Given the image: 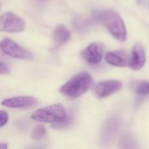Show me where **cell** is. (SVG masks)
Wrapping results in <instances>:
<instances>
[{
	"mask_svg": "<svg viewBox=\"0 0 149 149\" xmlns=\"http://www.w3.org/2000/svg\"><path fill=\"white\" fill-rule=\"evenodd\" d=\"M70 38H71V31L66 26L63 24H59L53 30L52 39H53L54 45L56 47L65 45L69 41Z\"/></svg>",
	"mask_w": 149,
	"mask_h": 149,
	"instance_id": "obj_10",
	"label": "cell"
},
{
	"mask_svg": "<svg viewBox=\"0 0 149 149\" xmlns=\"http://www.w3.org/2000/svg\"><path fill=\"white\" fill-rule=\"evenodd\" d=\"M146 64V52L144 47L141 44L134 45L132 50V58L128 63V65L133 70H141Z\"/></svg>",
	"mask_w": 149,
	"mask_h": 149,
	"instance_id": "obj_9",
	"label": "cell"
},
{
	"mask_svg": "<svg viewBox=\"0 0 149 149\" xmlns=\"http://www.w3.org/2000/svg\"><path fill=\"white\" fill-rule=\"evenodd\" d=\"M134 91L140 95H149V83L146 81L137 82L134 86Z\"/></svg>",
	"mask_w": 149,
	"mask_h": 149,
	"instance_id": "obj_13",
	"label": "cell"
},
{
	"mask_svg": "<svg viewBox=\"0 0 149 149\" xmlns=\"http://www.w3.org/2000/svg\"><path fill=\"white\" fill-rule=\"evenodd\" d=\"M122 88V84L119 80H106L98 83L94 86L95 95L99 99H104L108 97L117 92H119Z\"/></svg>",
	"mask_w": 149,
	"mask_h": 149,
	"instance_id": "obj_7",
	"label": "cell"
},
{
	"mask_svg": "<svg viewBox=\"0 0 149 149\" xmlns=\"http://www.w3.org/2000/svg\"><path fill=\"white\" fill-rule=\"evenodd\" d=\"M38 100L31 96H17L2 101L3 107L14 109H29L38 106Z\"/></svg>",
	"mask_w": 149,
	"mask_h": 149,
	"instance_id": "obj_6",
	"label": "cell"
},
{
	"mask_svg": "<svg viewBox=\"0 0 149 149\" xmlns=\"http://www.w3.org/2000/svg\"><path fill=\"white\" fill-rule=\"evenodd\" d=\"M25 29L24 20L13 12H5L0 16V31L18 33Z\"/></svg>",
	"mask_w": 149,
	"mask_h": 149,
	"instance_id": "obj_4",
	"label": "cell"
},
{
	"mask_svg": "<svg viewBox=\"0 0 149 149\" xmlns=\"http://www.w3.org/2000/svg\"><path fill=\"white\" fill-rule=\"evenodd\" d=\"M36 1H40V2H42V1H46V0H36Z\"/></svg>",
	"mask_w": 149,
	"mask_h": 149,
	"instance_id": "obj_18",
	"label": "cell"
},
{
	"mask_svg": "<svg viewBox=\"0 0 149 149\" xmlns=\"http://www.w3.org/2000/svg\"><path fill=\"white\" fill-rule=\"evenodd\" d=\"M104 45L100 43L90 44L81 53L82 58L90 65H98L101 62Z\"/></svg>",
	"mask_w": 149,
	"mask_h": 149,
	"instance_id": "obj_8",
	"label": "cell"
},
{
	"mask_svg": "<svg viewBox=\"0 0 149 149\" xmlns=\"http://www.w3.org/2000/svg\"><path fill=\"white\" fill-rule=\"evenodd\" d=\"M10 72V67L6 64L0 62V75H6L9 74Z\"/></svg>",
	"mask_w": 149,
	"mask_h": 149,
	"instance_id": "obj_16",
	"label": "cell"
},
{
	"mask_svg": "<svg viewBox=\"0 0 149 149\" xmlns=\"http://www.w3.org/2000/svg\"><path fill=\"white\" fill-rule=\"evenodd\" d=\"M8 148L7 143H0V149H6Z\"/></svg>",
	"mask_w": 149,
	"mask_h": 149,
	"instance_id": "obj_17",
	"label": "cell"
},
{
	"mask_svg": "<svg viewBox=\"0 0 149 149\" xmlns=\"http://www.w3.org/2000/svg\"><path fill=\"white\" fill-rule=\"evenodd\" d=\"M9 120V114L4 110H0V127H4Z\"/></svg>",
	"mask_w": 149,
	"mask_h": 149,
	"instance_id": "obj_15",
	"label": "cell"
},
{
	"mask_svg": "<svg viewBox=\"0 0 149 149\" xmlns=\"http://www.w3.org/2000/svg\"><path fill=\"white\" fill-rule=\"evenodd\" d=\"M106 60L112 65L124 67L128 64V55L123 51L110 52L106 54Z\"/></svg>",
	"mask_w": 149,
	"mask_h": 149,
	"instance_id": "obj_11",
	"label": "cell"
},
{
	"mask_svg": "<svg viewBox=\"0 0 149 149\" xmlns=\"http://www.w3.org/2000/svg\"><path fill=\"white\" fill-rule=\"evenodd\" d=\"M46 134H47L46 128L42 125H38L32 129L31 138L33 141H41L45 137Z\"/></svg>",
	"mask_w": 149,
	"mask_h": 149,
	"instance_id": "obj_12",
	"label": "cell"
},
{
	"mask_svg": "<svg viewBox=\"0 0 149 149\" xmlns=\"http://www.w3.org/2000/svg\"><path fill=\"white\" fill-rule=\"evenodd\" d=\"M67 117L66 111L62 104H52L39 108L32 113L31 118L37 122L56 123L64 120Z\"/></svg>",
	"mask_w": 149,
	"mask_h": 149,
	"instance_id": "obj_3",
	"label": "cell"
},
{
	"mask_svg": "<svg viewBox=\"0 0 149 149\" xmlns=\"http://www.w3.org/2000/svg\"><path fill=\"white\" fill-rule=\"evenodd\" d=\"M73 25L79 31H84L88 26V21L81 17H76L73 20Z\"/></svg>",
	"mask_w": 149,
	"mask_h": 149,
	"instance_id": "obj_14",
	"label": "cell"
},
{
	"mask_svg": "<svg viewBox=\"0 0 149 149\" xmlns=\"http://www.w3.org/2000/svg\"><path fill=\"white\" fill-rule=\"evenodd\" d=\"M93 83V80L90 73L87 72H81L64 84L59 91L65 97L76 99L84 94L92 86Z\"/></svg>",
	"mask_w": 149,
	"mask_h": 149,
	"instance_id": "obj_1",
	"label": "cell"
},
{
	"mask_svg": "<svg viewBox=\"0 0 149 149\" xmlns=\"http://www.w3.org/2000/svg\"><path fill=\"white\" fill-rule=\"evenodd\" d=\"M95 17L101 21L108 31L117 40L125 42L127 40V29L121 17L115 11L107 10L99 12Z\"/></svg>",
	"mask_w": 149,
	"mask_h": 149,
	"instance_id": "obj_2",
	"label": "cell"
},
{
	"mask_svg": "<svg viewBox=\"0 0 149 149\" xmlns=\"http://www.w3.org/2000/svg\"><path fill=\"white\" fill-rule=\"evenodd\" d=\"M0 50L5 55L17 59H31L33 54L27 49L22 47L10 38H3L0 41Z\"/></svg>",
	"mask_w": 149,
	"mask_h": 149,
	"instance_id": "obj_5",
	"label": "cell"
}]
</instances>
